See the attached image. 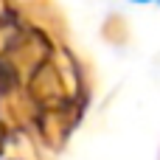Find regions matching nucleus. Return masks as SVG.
I'll list each match as a JSON object with an SVG mask.
<instances>
[{
	"instance_id": "1",
	"label": "nucleus",
	"mask_w": 160,
	"mask_h": 160,
	"mask_svg": "<svg viewBox=\"0 0 160 160\" xmlns=\"http://www.w3.org/2000/svg\"><path fill=\"white\" fill-rule=\"evenodd\" d=\"M129 3H138V6H146V3H155V0H129Z\"/></svg>"
}]
</instances>
